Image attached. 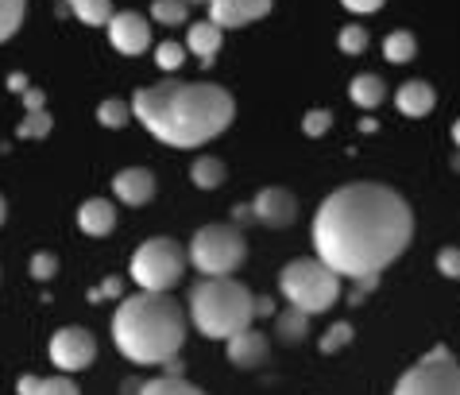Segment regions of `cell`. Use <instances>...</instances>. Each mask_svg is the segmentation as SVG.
<instances>
[{"mask_svg":"<svg viewBox=\"0 0 460 395\" xmlns=\"http://www.w3.org/2000/svg\"><path fill=\"white\" fill-rule=\"evenodd\" d=\"M414 213L402 194L379 183H349L333 190L314 218V248L329 272L372 279L406 252Z\"/></svg>","mask_w":460,"mask_h":395,"instance_id":"cell-1","label":"cell"},{"mask_svg":"<svg viewBox=\"0 0 460 395\" xmlns=\"http://www.w3.org/2000/svg\"><path fill=\"white\" fill-rule=\"evenodd\" d=\"M132 117L167 148H201L236 117V101L213 82H159L132 97Z\"/></svg>","mask_w":460,"mask_h":395,"instance_id":"cell-2","label":"cell"},{"mask_svg":"<svg viewBox=\"0 0 460 395\" xmlns=\"http://www.w3.org/2000/svg\"><path fill=\"white\" fill-rule=\"evenodd\" d=\"M112 346L132 364H167L186 346V310L171 295L136 291L112 314Z\"/></svg>","mask_w":460,"mask_h":395,"instance_id":"cell-3","label":"cell"},{"mask_svg":"<svg viewBox=\"0 0 460 395\" xmlns=\"http://www.w3.org/2000/svg\"><path fill=\"white\" fill-rule=\"evenodd\" d=\"M190 322L201 337L228 341L255 322V295L240 279H201L190 291Z\"/></svg>","mask_w":460,"mask_h":395,"instance_id":"cell-4","label":"cell"},{"mask_svg":"<svg viewBox=\"0 0 460 395\" xmlns=\"http://www.w3.org/2000/svg\"><path fill=\"white\" fill-rule=\"evenodd\" d=\"M279 291H283V299L290 302L294 310L325 314L341 299V275L329 272L317 256H298V260H290L283 267V275H279Z\"/></svg>","mask_w":460,"mask_h":395,"instance_id":"cell-5","label":"cell"},{"mask_svg":"<svg viewBox=\"0 0 460 395\" xmlns=\"http://www.w3.org/2000/svg\"><path fill=\"white\" fill-rule=\"evenodd\" d=\"M190 264L201 272V279H228L248 256L244 229L233 221H209L190 237Z\"/></svg>","mask_w":460,"mask_h":395,"instance_id":"cell-6","label":"cell"},{"mask_svg":"<svg viewBox=\"0 0 460 395\" xmlns=\"http://www.w3.org/2000/svg\"><path fill=\"white\" fill-rule=\"evenodd\" d=\"M186 248L174 237H151L136 248L132 256V279L147 295H167L171 287L182 283L186 275Z\"/></svg>","mask_w":460,"mask_h":395,"instance_id":"cell-7","label":"cell"},{"mask_svg":"<svg viewBox=\"0 0 460 395\" xmlns=\"http://www.w3.org/2000/svg\"><path fill=\"white\" fill-rule=\"evenodd\" d=\"M394 395H460V364H456V356L445 346L426 353L411 373H402V380L394 384Z\"/></svg>","mask_w":460,"mask_h":395,"instance_id":"cell-8","label":"cell"},{"mask_svg":"<svg viewBox=\"0 0 460 395\" xmlns=\"http://www.w3.org/2000/svg\"><path fill=\"white\" fill-rule=\"evenodd\" d=\"M47 353H50V364H55L62 376H74V373H85V368L97 361V341L85 326H62V329H55Z\"/></svg>","mask_w":460,"mask_h":395,"instance_id":"cell-9","label":"cell"},{"mask_svg":"<svg viewBox=\"0 0 460 395\" xmlns=\"http://www.w3.org/2000/svg\"><path fill=\"white\" fill-rule=\"evenodd\" d=\"M252 218L267 229H287L298 218V198H294L287 186H263L260 194L252 198Z\"/></svg>","mask_w":460,"mask_h":395,"instance_id":"cell-10","label":"cell"},{"mask_svg":"<svg viewBox=\"0 0 460 395\" xmlns=\"http://www.w3.org/2000/svg\"><path fill=\"white\" fill-rule=\"evenodd\" d=\"M109 43L128 58L144 55L151 47V20L139 16V12H117V16L109 20Z\"/></svg>","mask_w":460,"mask_h":395,"instance_id":"cell-11","label":"cell"},{"mask_svg":"<svg viewBox=\"0 0 460 395\" xmlns=\"http://www.w3.org/2000/svg\"><path fill=\"white\" fill-rule=\"evenodd\" d=\"M275 0H209V20L221 31L228 28H248V23L263 20Z\"/></svg>","mask_w":460,"mask_h":395,"instance_id":"cell-12","label":"cell"},{"mask_svg":"<svg viewBox=\"0 0 460 395\" xmlns=\"http://www.w3.org/2000/svg\"><path fill=\"white\" fill-rule=\"evenodd\" d=\"M112 194L124 206H147L151 198H155V175L147 167H124L112 175Z\"/></svg>","mask_w":460,"mask_h":395,"instance_id":"cell-13","label":"cell"},{"mask_svg":"<svg viewBox=\"0 0 460 395\" xmlns=\"http://www.w3.org/2000/svg\"><path fill=\"white\" fill-rule=\"evenodd\" d=\"M394 105H399L402 117H411V121H421V117H429L433 105H438V94H433V85L429 82H406L399 85V94H394Z\"/></svg>","mask_w":460,"mask_h":395,"instance_id":"cell-14","label":"cell"},{"mask_svg":"<svg viewBox=\"0 0 460 395\" xmlns=\"http://www.w3.org/2000/svg\"><path fill=\"white\" fill-rule=\"evenodd\" d=\"M225 349H228V361H233L236 368H260L267 361V337L260 334V329H244V334L228 337Z\"/></svg>","mask_w":460,"mask_h":395,"instance_id":"cell-15","label":"cell"},{"mask_svg":"<svg viewBox=\"0 0 460 395\" xmlns=\"http://www.w3.org/2000/svg\"><path fill=\"white\" fill-rule=\"evenodd\" d=\"M78 229L85 237H109L117 229V206L109 198H89L78 210Z\"/></svg>","mask_w":460,"mask_h":395,"instance_id":"cell-16","label":"cell"},{"mask_svg":"<svg viewBox=\"0 0 460 395\" xmlns=\"http://www.w3.org/2000/svg\"><path fill=\"white\" fill-rule=\"evenodd\" d=\"M221 43H225V31L217 28L213 20H198V23H190V35H186V50H194V55L206 62L217 58V50H221Z\"/></svg>","mask_w":460,"mask_h":395,"instance_id":"cell-17","label":"cell"},{"mask_svg":"<svg viewBox=\"0 0 460 395\" xmlns=\"http://www.w3.org/2000/svg\"><path fill=\"white\" fill-rule=\"evenodd\" d=\"M16 395H82L78 384L70 376H35V373H23L16 380Z\"/></svg>","mask_w":460,"mask_h":395,"instance_id":"cell-18","label":"cell"},{"mask_svg":"<svg viewBox=\"0 0 460 395\" xmlns=\"http://www.w3.org/2000/svg\"><path fill=\"white\" fill-rule=\"evenodd\" d=\"M349 97L360 109H379L383 101H387V85H383V78H376V74H356L349 85Z\"/></svg>","mask_w":460,"mask_h":395,"instance_id":"cell-19","label":"cell"},{"mask_svg":"<svg viewBox=\"0 0 460 395\" xmlns=\"http://www.w3.org/2000/svg\"><path fill=\"white\" fill-rule=\"evenodd\" d=\"M66 4L82 23H89V28H109V20L117 16L112 0H66Z\"/></svg>","mask_w":460,"mask_h":395,"instance_id":"cell-20","label":"cell"},{"mask_svg":"<svg viewBox=\"0 0 460 395\" xmlns=\"http://www.w3.org/2000/svg\"><path fill=\"white\" fill-rule=\"evenodd\" d=\"M225 163L217 159V156H201V159H194V167H190V183H194L198 190H217L225 183Z\"/></svg>","mask_w":460,"mask_h":395,"instance_id":"cell-21","label":"cell"},{"mask_svg":"<svg viewBox=\"0 0 460 395\" xmlns=\"http://www.w3.org/2000/svg\"><path fill=\"white\" fill-rule=\"evenodd\" d=\"M305 329H310V314H302L294 307H287L283 314L275 318V334H279V341H287V346H298V341H305Z\"/></svg>","mask_w":460,"mask_h":395,"instance_id":"cell-22","label":"cell"},{"mask_svg":"<svg viewBox=\"0 0 460 395\" xmlns=\"http://www.w3.org/2000/svg\"><path fill=\"white\" fill-rule=\"evenodd\" d=\"M128 121H132V105L120 97H105L97 105V124L101 129H128Z\"/></svg>","mask_w":460,"mask_h":395,"instance_id":"cell-23","label":"cell"},{"mask_svg":"<svg viewBox=\"0 0 460 395\" xmlns=\"http://www.w3.org/2000/svg\"><path fill=\"white\" fill-rule=\"evenodd\" d=\"M139 395H206L198 384H190L186 376H159V380H144Z\"/></svg>","mask_w":460,"mask_h":395,"instance_id":"cell-24","label":"cell"},{"mask_svg":"<svg viewBox=\"0 0 460 395\" xmlns=\"http://www.w3.org/2000/svg\"><path fill=\"white\" fill-rule=\"evenodd\" d=\"M50 132H55V117H50L47 109L23 112V121H20V129H16L20 139H47Z\"/></svg>","mask_w":460,"mask_h":395,"instance_id":"cell-25","label":"cell"},{"mask_svg":"<svg viewBox=\"0 0 460 395\" xmlns=\"http://www.w3.org/2000/svg\"><path fill=\"white\" fill-rule=\"evenodd\" d=\"M23 16H28V0H0V43L20 31Z\"/></svg>","mask_w":460,"mask_h":395,"instance_id":"cell-26","label":"cell"},{"mask_svg":"<svg viewBox=\"0 0 460 395\" xmlns=\"http://www.w3.org/2000/svg\"><path fill=\"white\" fill-rule=\"evenodd\" d=\"M190 16V4L186 0H151V20L167 23V28H178V23H186Z\"/></svg>","mask_w":460,"mask_h":395,"instance_id":"cell-27","label":"cell"},{"mask_svg":"<svg viewBox=\"0 0 460 395\" xmlns=\"http://www.w3.org/2000/svg\"><path fill=\"white\" fill-rule=\"evenodd\" d=\"M414 50H418V40L411 31H394V35H387V43H383V58L387 62H411Z\"/></svg>","mask_w":460,"mask_h":395,"instance_id":"cell-28","label":"cell"},{"mask_svg":"<svg viewBox=\"0 0 460 395\" xmlns=\"http://www.w3.org/2000/svg\"><path fill=\"white\" fill-rule=\"evenodd\" d=\"M28 272H31V279L47 283V279H55V272H58V256L55 252H35V256L28 260Z\"/></svg>","mask_w":460,"mask_h":395,"instance_id":"cell-29","label":"cell"},{"mask_svg":"<svg viewBox=\"0 0 460 395\" xmlns=\"http://www.w3.org/2000/svg\"><path fill=\"white\" fill-rule=\"evenodd\" d=\"M352 341V326L349 322H337V326H329L325 329V337H322V353H341L344 346Z\"/></svg>","mask_w":460,"mask_h":395,"instance_id":"cell-30","label":"cell"},{"mask_svg":"<svg viewBox=\"0 0 460 395\" xmlns=\"http://www.w3.org/2000/svg\"><path fill=\"white\" fill-rule=\"evenodd\" d=\"M329 129H333V112H329V109H310V112H305V121H302L305 136H325Z\"/></svg>","mask_w":460,"mask_h":395,"instance_id":"cell-31","label":"cell"},{"mask_svg":"<svg viewBox=\"0 0 460 395\" xmlns=\"http://www.w3.org/2000/svg\"><path fill=\"white\" fill-rule=\"evenodd\" d=\"M364 47H367V31L360 28V23H349V28L341 31V50L344 55H360Z\"/></svg>","mask_w":460,"mask_h":395,"instance_id":"cell-32","label":"cell"},{"mask_svg":"<svg viewBox=\"0 0 460 395\" xmlns=\"http://www.w3.org/2000/svg\"><path fill=\"white\" fill-rule=\"evenodd\" d=\"M155 62H159L163 70H178V67L186 62V47H178V43H159Z\"/></svg>","mask_w":460,"mask_h":395,"instance_id":"cell-33","label":"cell"},{"mask_svg":"<svg viewBox=\"0 0 460 395\" xmlns=\"http://www.w3.org/2000/svg\"><path fill=\"white\" fill-rule=\"evenodd\" d=\"M105 299H124V279H117V275H109L101 287H93L89 291V302H105Z\"/></svg>","mask_w":460,"mask_h":395,"instance_id":"cell-34","label":"cell"},{"mask_svg":"<svg viewBox=\"0 0 460 395\" xmlns=\"http://www.w3.org/2000/svg\"><path fill=\"white\" fill-rule=\"evenodd\" d=\"M438 267H441V275H449V279H460V248H441L438 252Z\"/></svg>","mask_w":460,"mask_h":395,"instance_id":"cell-35","label":"cell"},{"mask_svg":"<svg viewBox=\"0 0 460 395\" xmlns=\"http://www.w3.org/2000/svg\"><path fill=\"white\" fill-rule=\"evenodd\" d=\"M349 12H356V16H367V12H379L383 0H341Z\"/></svg>","mask_w":460,"mask_h":395,"instance_id":"cell-36","label":"cell"},{"mask_svg":"<svg viewBox=\"0 0 460 395\" xmlns=\"http://www.w3.org/2000/svg\"><path fill=\"white\" fill-rule=\"evenodd\" d=\"M20 97H23V109H28V112H35V109H43V101H47V97H43V89H40V85H31V89H23V94H20Z\"/></svg>","mask_w":460,"mask_h":395,"instance_id":"cell-37","label":"cell"},{"mask_svg":"<svg viewBox=\"0 0 460 395\" xmlns=\"http://www.w3.org/2000/svg\"><path fill=\"white\" fill-rule=\"evenodd\" d=\"M8 89H12V94H23V89H31V82H28V78H23V74L16 70V74H12V78H8Z\"/></svg>","mask_w":460,"mask_h":395,"instance_id":"cell-38","label":"cell"},{"mask_svg":"<svg viewBox=\"0 0 460 395\" xmlns=\"http://www.w3.org/2000/svg\"><path fill=\"white\" fill-rule=\"evenodd\" d=\"M144 391V380H124L120 384V395H139Z\"/></svg>","mask_w":460,"mask_h":395,"instance_id":"cell-39","label":"cell"},{"mask_svg":"<svg viewBox=\"0 0 460 395\" xmlns=\"http://www.w3.org/2000/svg\"><path fill=\"white\" fill-rule=\"evenodd\" d=\"M271 310H275L271 299H260V295H255V314H271Z\"/></svg>","mask_w":460,"mask_h":395,"instance_id":"cell-40","label":"cell"},{"mask_svg":"<svg viewBox=\"0 0 460 395\" xmlns=\"http://www.w3.org/2000/svg\"><path fill=\"white\" fill-rule=\"evenodd\" d=\"M163 368H167V373H163V376H182V361H178V356H174V361H167Z\"/></svg>","mask_w":460,"mask_h":395,"instance_id":"cell-41","label":"cell"},{"mask_svg":"<svg viewBox=\"0 0 460 395\" xmlns=\"http://www.w3.org/2000/svg\"><path fill=\"white\" fill-rule=\"evenodd\" d=\"M4 218H8V202H4V194H0V225H4Z\"/></svg>","mask_w":460,"mask_h":395,"instance_id":"cell-42","label":"cell"},{"mask_svg":"<svg viewBox=\"0 0 460 395\" xmlns=\"http://www.w3.org/2000/svg\"><path fill=\"white\" fill-rule=\"evenodd\" d=\"M453 144H456V151H460V121L453 124Z\"/></svg>","mask_w":460,"mask_h":395,"instance_id":"cell-43","label":"cell"},{"mask_svg":"<svg viewBox=\"0 0 460 395\" xmlns=\"http://www.w3.org/2000/svg\"><path fill=\"white\" fill-rule=\"evenodd\" d=\"M186 4H209V0H186Z\"/></svg>","mask_w":460,"mask_h":395,"instance_id":"cell-44","label":"cell"},{"mask_svg":"<svg viewBox=\"0 0 460 395\" xmlns=\"http://www.w3.org/2000/svg\"><path fill=\"white\" fill-rule=\"evenodd\" d=\"M453 163H456V171H460V156H456V159H453Z\"/></svg>","mask_w":460,"mask_h":395,"instance_id":"cell-45","label":"cell"}]
</instances>
